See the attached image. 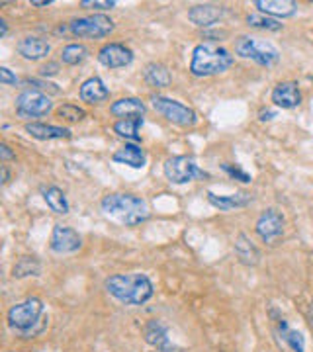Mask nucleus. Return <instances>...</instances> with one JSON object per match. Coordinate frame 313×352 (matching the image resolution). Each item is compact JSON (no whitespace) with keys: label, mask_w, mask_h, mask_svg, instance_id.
I'll list each match as a JSON object with an SVG mask.
<instances>
[{"label":"nucleus","mask_w":313,"mask_h":352,"mask_svg":"<svg viewBox=\"0 0 313 352\" xmlns=\"http://www.w3.org/2000/svg\"><path fill=\"white\" fill-rule=\"evenodd\" d=\"M224 12H226L224 6H217V4H196L190 8L188 20L198 28H210L224 18Z\"/></svg>","instance_id":"16"},{"label":"nucleus","mask_w":313,"mask_h":352,"mask_svg":"<svg viewBox=\"0 0 313 352\" xmlns=\"http://www.w3.org/2000/svg\"><path fill=\"white\" fill-rule=\"evenodd\" d=\"M163 170L166 180L173 184H186V182H192L196 178H208V173L200 170L196 161L192 157H186V155H176V157L166 159Z\"/></svg>","instance_id":"8"},{"label":"nucleus","mask_w":313,"mask_h":352,"mask_svg":"<svg viewBox=\"0 0 313 352\" xmlns=\"http://www.w3.org/2000/svg\"><path fill=\"white\" fill-rule=\"evenodd\" d=\"M235 53L243 59H250L261 67H274L280 61V53L272 43L252 36H239L235 39Z\"/></svg>","instance_id":"5"},{"label":"nucleus","mask_w":313,"mask_h":352,"mask_svg":"<svg viewBox=\"0 0 313 352\" xmlns=\"http://www.w3.org/2000/svg\"><path fill=\"white\" fill-rule=\"evenodd\" d=\"M0 82L4 87H16L18 85V76L14 75L8 67H0Z\"/></svg>","instance_id":"35"},{"label":"nucleus","mask_w":313,"mask_h":352,"mask_svg":"<svg viewBox=\"0 0 313 352\" xmlns=\"http://www.w3.org/2000/svg\"><path fill=\"white\" fill-rule=\"evenodd\" d=\"M255 6L266 16L276 18H292L298 14V2L294 0H255Z\"/></svg>","instance_id":"18"},{"label":"nucleus","mask_w":313,"mask_h":352,"mask_svg":"<svg viewBox=\"0 0 313 352\" xmlns=\"http://www.w3.org/2000/svg\"><path fill=\"white\" fill-rule=\"evenodd\" d=\"M57 118L69 124H78L87 118V112L75 104H63L61 108H57Z\"/></svg>","instance_id":"31"},{"label":"nucleus","mask_w":313,"mask_h":352,"mask_svg":"<svg viewBox=\"0 0 313 352\" xmlns=\"http://www.w3.org/2000/svg\"><path fill=\"white\" fill-rule=\"evenodd\" d=\"M53 110V102L47 94L28 88L22 94H18L16 98V113L24 120L32 118H43Z\"/></svg>","instance_id":"9"},{"label":"nucleus","mask_w":313,"mask_h":352,"mask_svg":"<svg viewBox=\"0 0 313 352\" xmlns=\"http://www.w3.org/2000/svg\"><path fill=\"white\" fill-rule=\"evenodd\" d=\"M0 159H2L4 163H6V161H12V159H16V153H14L6 143H2V145H0Z\"/></svg>","instance_id":"37"},{"label":"nucleus","mask_w":313,"mask_h":352,"mask_svg":"<svg viewBox=\"0 0 313 352\" xmlns=\"http://www.w3.org/2000/svg\"><path fill=\"white\" fill-rule=\"evenodd\" d=\"M272 102L278 108H284V110H292V108H298L301 104V90L298 88V82L294 80H286V82H278L272 90Z\"/></svg>","instance_id":"15"},{"label":"nucleus","mask_w":313,"mask_h":352,"mask_svg":"<svg viewBox=\"0 0 313 352\" xmlns=\"http://www.w3.org/2000/svg\"><path fill=\"white\" fill-rule=\"evenodd\" d=\"M98 61L108 69H124L133 63V51L124 43H106L98 51Z\"/></svg>","instance_id":"13"},{"label":"nucleus","mask_w":313,"mask_h":352,"mask_svg":"<svg viewBox=\"0 0 313 352\" xmlns=\"http://www.w3.org/2000/svg\"><path fill=\"white\" fill-rule=\"evenodd\" d=\"M25 87H32V90H39L43 94H59V88L57 85H53L50 80H39V78H24Z\"/></svg>","instance_id":"32"},{"label":"nucleus","mask_w":313,"mask_h":352,"mask_svg":"<svg viewBox=\"0 0 313 352\" xmlns=\"http://www.w3.org/2000/svg\"><path fill=\"white\" fill-rule=\"evenodd\" d=\"M310 321H312V327H313V303H312V309H310Z\"/></svg>","instance_id":"42"},{"label":"nucleus","mask_w":313,"mask_h":352,"mask_svg":"<svg viewBox=\"0 0 313 352\" xmlns=\"http://www.w3.org/2000/svg\"><path fill=\"white\" fill-rule=\"evenodd\" d=\"M274 116H276L274 110H263V112L259 113V120H261V122H270Z\"/></svg>","instance_id":"38"},{"label":"nucleus","mask_w":313,"mask_h":352,"mask_svg":"<svg viewBox=\"0 0 313 352\" xmlns=\"http://www.w3.org/2000/svg\"><path fill=\"white\" fill-rule=\"evenodd\" d=\"M69 32L76 38L102 39L114 32V22L104 14H92L85 18H75L69 22Z\"/></svg>","instance_id":"7"},{"label":"nucleus","mask_w":313,"mask_h":352,"mask_svg":"<svg viewBox=\"0 0 313 352\" xmlns=\"http://www.w3.org/2000/svg\"><path fill=\"white\" fill-rule=\"evenodd\" d=\"M208 201L219 212H231V210H239V208H247L252 201V196L247 192H237V194H229V196H217L213 192H208Z\"/></svg>","instance_id":"20"},{"label":"nucleus","mask_w":313,"mask_h":352,"mask_svg":"<svg viewBox=\"0 0 313 352\" xmlns=\"http://www.w3.org/2000/svg\"><path fill=\"white\" fill-rule=\"evenodd\" d=\"M0 168H2V184H8V180H10V170H8V166L2 164Z\"/></svg>","instance_id":"39"},{"label":"nucleus","mask_w":313,"mask_h":352,"mask_svg":"<svg viewBox=\"0 0 313 352\" xmlns=\"http://www.w3.org/2000/svg\"><path fill=\"white\" fill-rule=\"evenodd\" d=\"M6 34H8V24L6 20H0V38H6Z\"/></svg>","instance_id":"40"},{"label":"nucleus","mask_w":313,"mask_h":352,"mask_svg":"<svg viewBox=\"0 0 313 352\" xmlns=\"http://www.w3.org/2000/svg\"><path fill=\"white\" fill-rule=\"evenodd\" d=\"M145 104L139 98H120L110 106V113L116 118H143L145 116Z\"/></svg>","instance_id":"24"},{"label":"nucleus","mask_w":313,"mask_h":352,"mask_svg":"<svg viewBox=\"0 0 313 352\" xmlns=\"http://www.w3.org/2000/svg\"><path fill=\"white\" fill-rule=\"evenodd\" d=\"M78 96H80V100L87 102V104H102V102H106L110 98V90L106 88L102 78L90 76L88 80H85L80 85Z\"/></svg>","instance_id":"19"},{"label":"nucleus","mask_w":313,"mask_h":352,"mask_svg":"<svg viewBox=\"0 0 313 352\" xmlns=\"http://www.w3.org/2000/svg\"><path fill=\"white\" fill-rule=\"evenodd\" d=\"M151 104H153L155 112L161 113L166 122H171V124H175V126L192 127L196 126V122H198L196 112H194L190 106L182 104V102L173 100V98H166V96H159V94H157V96L151 98Z\"/></svg>","instance_id":"6"},{"label":"nucleus","mask_w":313,"mask_h":352,"mask_svg":"<svg viewBox=\"0 0 313 352\" xmlns=\"http://www.w3.org/2000/svg\"><path fill=\"white\" fill-rule=\"evenodd\" d=\"M112 161L114 163L125 164V166H131V168H143L145 163H147V155L136 143H127L122 149L114 153Z\"/></svg>","instance_id":"22"},{"label":"nucleus","mask_w":313,"mask_h":352,"mask_svg":"<svg viewBox=\"0 0 313 352\" xmlns=\"http://www.w3.org/2000/svg\"><path fill=\"white\" fill-rule=\"evenodd\" d=\"M59 73V65L57 63H50V65H43L41 69H39V75L41 76H53Z\"/></svg>","instance_id":"36"},{"label":"nucleus","mask_w":313,"mask_h":352,"mask_svg":"<svg viewBox=\"0 0 313 352\" xmlns=\"http://www.w3.org/2000/svg\"><path fill=\"white\" fill-rule=\"evenodd\" d=\"M80 247H83V239H80V235L76 233L73 227H67V226L53 227L50 249L55 252V254H71V252L78 251Z\"/></svg>","instance_id":"11"},{"label":"nucleus","mask_w":313,"mask_h":352,"mask_svg":"<svg viewBox=\"0 0 313 352\" xmlns=\"http://www.w3.org/2000/svg\"><path fill=\"white\" fill-rule=\"evenodd\" d=\"M50 4H53V0H32V6H50Z\"/></svg>","instance_id":"41"},{"label":"nucleus","mask_w":313,"mask_h":352,"mask_svg":"<svg viewBox=\"0 0 313 352\" xmlns=\"http://www.w3.org/2000/svg\"><path fill=\"white\" fill-rule=\"evenodd\" d=\"M222 168L226 170L227 175L231 176V178H235V180H239V182H243V184H249L250 182V175H247L239 164H222Z\"/></svg>","instance_id":"33"},{"label":"nucleus","mask_w":313,"mask_h":352,"mask_svg":"<svg viewBox=\"0 0 313 352\" xmlns=\"http://www.w3.org/2000/svg\"><path fill=\"white\" fill-rule=\"evenodd\" d=\"M272 317H274L272 327H274L276 339L280 340L292 352H305V339H303V335H301L300 331L290 327L288 321L284 317L276 315L274 311H272Z\"/></svg>","instance_id":"14"},{"label":"nucleus","mask_w":313,"mask_h":352,"mask_svg":"<svg viewBox=\"0 0 313 352\" xmlns=\"http://www.w3.org/2000/svg\"><path fill=\"white\" fill-rule=\"evenodd\" d=\"M143 339L157 352H180L178 346L173 344V340L169 337V329L163 321L159 319H149L147 325L143 327Z\"/></svg>","instance_id":"12"},{"label":"nucleus","mask_w":313,"mask_h":352,"mask_svg":"<svg viewBox=\"0 0 313 352\" xmlns=\"http://www.w3.org/2000/svg\"><path fill=\"white\" fill-rule=\"evenodd\" d=\"M80 6L88 10H112L116 6V0H83Z\"/></svg>","instance_id":"34"},{"label":"nucleus","mask_w":313,"mask_h":352,"mask_svg":"<svg viewBox=\"0 0 313 352\" xmlns=\"http://www.w3.org/2000/svg\"><path fill=\"white\" fill-rule=\"evenodd\" d=\"M235 254H237L239 263L245 266H257L261 263V252L245 233H239L235 239Z\"/></svg>","instance_id":"23"},{"label":"nucleus","mask_w":313,"mask_h":352,"mask_svg":"<svg viewBox=\"0 0 313 352\" xmlns=\"http://www.w3.org/2000/svg\"><path fill=\"white\" fill-rule=\"evenodd\" d=\"M255 231H257V235L266 245L274 247L276 243L282 239V235H284V215L280 214L278 210H274V208L264 210L261 217L257 219Z\"/></svg>","instance_id":"10"},{"label":"nucleus","mask_w":313,"mask_h":352,"mask_svg":"<svg viewBox=\"0 0 313 352\" xmlns=\"http://www.w3.org/2000/svg\"><path fill=\"white\" fill-rule=\"evenodd\" d=\"M141 126H143V118H125V120H120L114 124V133L138 143L141 139V133H139Z\"/></svg>","instance_id":"26"},{"label":"nucleus","mask_w":313,"mask_h":352,"mask_svg":"<svg viewBox=\"0 0 313 352\" xmlns=\"http://www.w3.org/2000/svg\"><path fill=\"white\" fill-rule=\"evenodd\" d=\"M39 274H41V263L36 256H22V258H18V263L14 264L12 268L14 278L39 276Z\"/></svg>","instance_id":"28"},{"label":"nucleus","mask_w":313,"mask_h":352,"mask_svg":"<svg viewBox=\"0 0 313 352\" xmlns=\"http://www.w3.org/2000/svg\"><path fill=\"white\" fill-rule=\"evenodd\" d=\"M6 321L20 339H36L50 325V315L39 298H28L8 309Z\"/></svg>","instance_id":"1"},{"label":"nucleus","mask_w":313,"mask_h":352,"mask_svg":"<svg viewBox=\"0 0 313 352\" xmlns=\"http://www.w3.org/2000/svg\"><path fill=\"white\" fill-rule=\"evenodd\" d=\"M88 57V50L83 43H69L61 51V59L65 65H80Z\"/></svg>","instance_id":"29"},{"label":"nucleus","mask_w":313,"mask_h":352,"mask_svg":"<svg viewBox=\"0 0 313 352\" xmlns=\"http://www.w3.org/2000/svg\"><path fill=\"white\" fill-rule=\"evenodd\" d=\"M247 24L250 28H257V30H264V32H280L282 24L270 18V16H264V14H249L247 16Z\"/></svg>","instance_id":"30"},{"label":"nucleus","mask_w":313,"mask_h":352,"mask_svg":"<svg viewBox=\"0 0 313 352\" xmlns=\"http://www.w3.org/2000/svg\"><path fill=\"white\" fill-rule=\"evenodd\" d=\"M233 65V55L222 47L219 43L206 41L196 45L192 51V59H190V73L194 76H215L226 73L227 69Z\"/></svg>","instance_id":"3"},{"label":"nucleus","mask_w":313,"mask_h":352,"mask_svg":"<svg viewBox=\"0 0 313 352\" xmlns=\"http://www.w3.org/2000/svg\"><path fill=\"white\" fill-rule=\"evenodd\" d=\"M16 50L28 61H39V59L50 55L51 45L47 39L38 38V36H28V38H22L18 41Z\"/></svg>","instance_id":"17"},{"label":"nucleus","mask_w":313,"mask_h":352,"mask_svg":"<svg viewBox=\"0 0 313 352\" xmlns=\"http://www.w3.org/2000/svg\"><path fill=\"white\" fill-rule=\"evenodd\" d=\"M8 352H12V351H8Z\"/></svg>","instance_id":"43"},{"label":"nucleus","mask_w":313,"mask_h":352,"mask_svg":"<svg viewBox=\"0 0 313 352\" xmlns=\"http://www.w3.org/2000/svg\"><path fill=\"white\" fill-rule=\"evenodd\" d=\"M25 133H30L34 139L39 141H57V139H71V131L67 127L51 126V124H25Z\"/></svg>","instance_id":"21"},{"label":"nucleus","mask_w":313,"mask_h":352,"mask_svg":"<svg viewBox=\"0 0 313 352\" xmlns=\"http://www.w3.org/2000/svg\"><path fill=\"white\" fill-rule=\"evenodd\" d=\"M102 212L116 217L120 223L136 227L149 219V206L136 194H108L102 200Z\"/></svg>","instance_id":"4"},{"label":"nucleus","mask_w":313,"mask_h":352,"mask_svg":"<svg viewBox=\"0 0 313 352\" xmlns=\"http://www.w3.org/2000/svg\"><path fill=\"white\" fill-rule=\"evenodd\" d=\"M145 82L153 88H166L171 85V73L163 63H149L143 71Z\"/></svg>","instance_id":"25"},{"label":"nucleus","mask_w":313,"mask_h":352,"mask_svg":"<svg viewBox=\"0 0 313 352\" xmlns=\"http://www.w3.org/2000/svg\"><path fill=\"white\" fill-rule=\"evenodd\" d=\"M106 292L116 302L124 305H143L153 298L155 288L147 274L131 272V274H112L104 282Z\"/></svg>","instance_id":"2"},{"label":"nucleus","mask_w":313,"mask_h":352,"mask_svg":"<svg viewBox=\"0 0 313 352\" xmlns=\"http://www.w3.org/2000/svg\"><path fill=\"white\" fill-rule=\"evenodd\" d=\"M43 200L50 206L51 212L61 215L69 214V201H67V196H65V192L61 188H57V186L43 188Z\"/></svg>","instance_id":"27"}]
</instances>
